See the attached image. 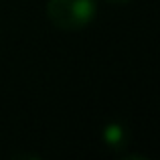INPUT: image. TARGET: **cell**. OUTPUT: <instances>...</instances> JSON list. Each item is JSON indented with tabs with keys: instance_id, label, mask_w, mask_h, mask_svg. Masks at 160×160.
<instances>
[{
	"instance_id": "1",
	"label": "cell",
	"mask_w": 160,
	"mask_h": 160,
	"mask_svg": "<svg viewBox=\"0 0 160 160\" xmlns=\"http://www.w3.org/2000/svg\"><path fill=\"white\" fill-rule=\"evenodd\" d=\"M98 10L95 0H49L47 18L59 31H79L89 24Z\"/></svg>"
},
{
	"instance_id": "2",
	"label": "cell",
	"mask_w": 160,
	"mask_h": 160,
	"mask_svg": "<svg viewBox=\"0 0 160 160\" xmlns=\"http://www.w3.org/2000/svg\"><path fill=\"white\" fill-rule=\"evenodd\" d=\"M126 138H128V134H126V130L120 124H109L103 128V142L109 148H122Z\"/></svg>"
},
{
	"instance_id": "3",
	"label": "cell",
	"mask_w": 160,
	"mask_h": 160,
	"mask_svg": "<svg viewBox=\"0 0 160 160\" xmlns=\"http://www.w3.org/2000/svg\"><path fill=\"white\" fill-rule=\"evenodd\" d=\"M108 2H118L120 4V2H128V0H108Z\"/></svg>"
}]
</instances>
